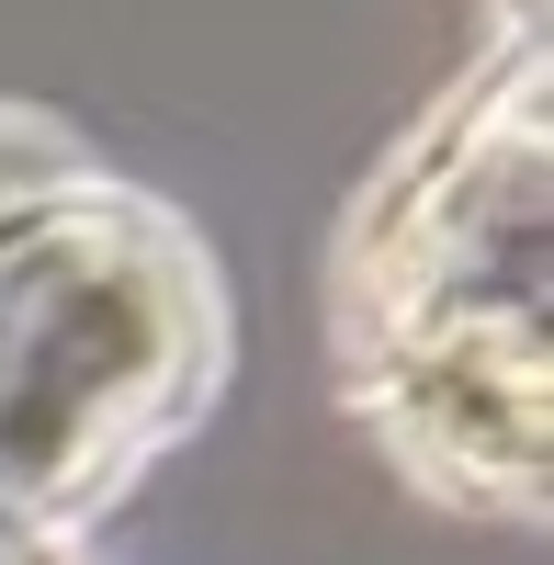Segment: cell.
<instances>
[{
	"instance_id": "1",
	"label": "cell",
	"mask_w": 554,
	"mask_h": 565,
	"mask_svg": "<svg viewBox=\"0 0 554 565\" xmlns=\"http://www.w3.org/2000/svg\"><path fill=\"white\" fill-rule=\"evenodd\" d=\"M543 23H498L329 249L351 418L407 487L487 521H543Z\"/></svg>"
},
{
	"instance_id": "2",
	"label": "cell",
	"mask_w": 554,
	"mask_h": 565,
	"mask_svg": "<svg viewBox=\"0 0 554 565\" xmlns=\"http://www.w3.org/2000/svg\"><path fill=\"white\" fill-rule=\"evenodd\" d=\"M226 373V295L159 193L57 170L0 204V532H79Z\"/></svg>"
},
{
	"instance_id": "3",
	"label": "cell",
	"mask_w": 554,
	"mask_h": 565,
	"mask_svg": "<svg viewBox=\"0 0 554 565\" xmlns=\"http://www.w3.org/2000/svg\"><path fill=\"white\" fill-rule=\"evenodd\" d=\"M57 170H79V136L45 125V114H23V103H0V204L34 193V181H57Z\"/></svg>"
},
{
	"instance_id": "4",
	"label": "cell",
	"mask_w": 554,
	"mask_h": 565,
	"mask_svg": "<svg viewBox=\"0 0 554 565\" xmlns=\"http://www.w3.org/2000/svg\"><path fill=\"white\" fill-rule=\"evenodd\" d=\"M0 565H68L57 532H0Z\"/></svg>"
},
{
	"instance_id": "5",
	"label": "cell",
	"mask_w": 554,
	"mask_h": 565,
	"mask_svg": "<svg viewBox=\"0 0 554 565\" xmlns=\"http://www.w3.org/2000/svg\"><path fill=\"white\" fill-rule=\"evenodd\" d=\"M498 23H543V0H498Z\"/></svg>"
}]
</instances>
